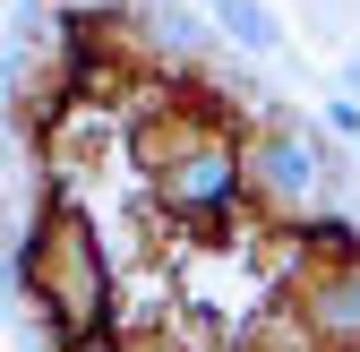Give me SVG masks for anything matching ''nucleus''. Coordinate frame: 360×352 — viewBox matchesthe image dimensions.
Masks as SVG:
<instances>
[{
  "instance_id": "obj_5",
  "label": "nucleus",
  "mask_w": 360,
  "mask_h": 352,
  "mask_svg": "<svg viewBox=\"0 0 360 352\" xmlns=\"http://www.w3.org/2000/svg\"><path fill=\"white\" fill-rule=\"evenodd\" d=\"M0 301H18V241H0Z\"/></svg>"
},
{
  "instance_id": "obj_7",
  "label": "nucleus",
  "mask_w": 360,
  "mask_h": 352,
  "mask_svg": "<svg viewBox=\"0 0 360 352\" xmlns=\"http://www.w3.org/2000/svg\"><path fill=\"white\" fill-rule=\"evenodd\" d=\"M0 18H9V0H0Z\"/></svg>"
},
{
  "instance_id": "obj_1",
  "label": "nucleus",
  "mask_w": 360,
  "mask_h": 352,
  "mask_svg": "<svg viewBox=\"0 0 360 352\" xmlns=\"http://www.w3.org/2000/svg\"><path fill=\"white\" fill-rule=\"evenodd\" d=\"M180 310V284H172V258H146V267L112 275V335H146Z\"/></svg>"
},
{
  "instance_id": "obj_4",
  "label": "nucleus",
  "mask_w": 360,
  "mask_h": 352,
  "mask_svg": "<svg viewBox=\"0 0 360 352\" xmlns=\"http://www.w3.org/2000/svg\"><path fill=\"white\" fill-rule=\"evenodd\" d=\"M120 352H189L172 327H146V335H120Z\"/></svg>"
},
{
  "instance_id": "obj_2",
  "label": "nucleus",
  "mask_w": 360,
  "mask_h": 352,
  "mask_svg": "<svg viewBox=\"0 0 360 352\" xmlns=\"http://www.w3.org/2000/svg\"><path fill=\"white\" fill-rule=\"evenodd\" d=\"M206 9H214V26L232 34L240 52H257V61H275V52H283V18L266 9V0H206Z\"/></svg>"
},
{
  "instance_id": "obj_6",
  "label": "nucleus",
  "mask_w": 360,
  "mask_h": 352,
  "mask_svg": "<svg viewBox=\"0 0 360 352\" xmlns=\"http://www.w3.org/2000/svg\"><path fill=\"white\" fill-rule=\"evenodd\" d=\"M343 95H360V52H352V61H343Z\"/></svg>"
},
{
  "instance_id": "obj_3",
  "label": "nucleus",
  "mask_w": 360,
  "mask_h": 352,
  "mask_svg": "<svg viewBox=\"0 0 360 352\" xmlns=\"http://www.w3.org/2000/svg\"><path fill=\"white\" fill-rule=\"evenodd\" d=\"M326 138H352L360 146V95H335L326 103Z\"/></svg>"
}]
</instances>
